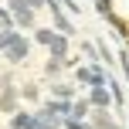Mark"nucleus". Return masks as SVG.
<instances>
[{
	"instance_id": "f257e3e1",
	"label": "nucleus",
	"mask_w": 129,
	"mask_h": 129,
	"mask_svg": "<svg viewBox=\"0 0 129 129\" xmlns=\"http://www.w3.org/2000/svg\"><path fill=\"white\" fill-rule=\"evenodd\" d=\"M0 54L7 58V64H24V61H27V54H31V41H27L24 34L17 31V38H14V41H10V44H7Z\"/></svg>"
},
{
	"instance_id": "f03ea898",
	"label": "nucleus",
	"mask_w": 129,
	"mask_h": 129,
	"mask_svg": "<svg viewBox=\"0 0 129 129\" xmlns=\"http://www.w3.org/2000/svg\"><path fill=\"white\" fill-rule=\"evenodd\" d=\"M48 10H51V24H54V31L64 34V38H71V34H75V24H71V17L61 10V4H58V0H48Z\"/></svg>"
},
{
	"instance_id": "7ed1b4c3",
	"label": "nucleus",
	"mask_w": 129,
	"mask_h": 129,
	"mask_svg": "<svg viewBox=\"0 0 129 129\" xmlns=\"http://www.w3.org/2000/svg\"><path fill=\"white\" fill-rule=\"evenodd\" d=\"M17 102H20V92H17V85L14 82H7V85H0V112H17Z\"/></svg>"
},
{
	"instance_id": "20e7f679",
	"label": "nucleus",
	"mask_w": 129,
	"mask_h": 129,
	"mask_svg": "<svg viewBox=\"0 0 129 129\" xmlns=\"http://www.w3.org/2000/svg\"><path fill=\"white\" fill-rule=\"evenodd\" d=\"M85 102H88L92 109H112V95H109V88H105V82L102 85H92Z\"/></svg>"
},
{
	"instance_id": "39448f33",
	"label": "nucleus",
	"mask_w": 129,
	"mask_h": 129,
	"mask_svg": "<svg viewBox=\"0 0 129 129\" xmlns=\"http://www.w3.org/2000/svg\"><path fill=\"white\" fill-rule=\"evenodd\" d=\"M68 38H64V34H58L54 31L51 34V41H48V51H51V58H68Z\"/></svg>"
},
{
	"instance_id": "423d86ee",
	"label": "nucleus",
	"mask_w": 129,
	"mask_h": 129,
	"mask_svg": "<svg viewBox=\"0 0 129 129\" xmlns=\"http://www.w3.org/2000/svg\"><path fill=\"white\" fill-rule=\"evenodd\" d=\"M31 122H34V112L17 109V112L10 116V129H31Z\"/></svg>"
},
{
	"instance_id": "0eeeda50",
	"label": "nucleus",
	"mask_w": 129,
	"mask_h": 129,
	"mask_svg": "<svg viewBox=\"0 0 129 129\" xmlns=\"http://www.w3.org/2000/svg\"><path fill=\"white\" fill-rule=\"evenodd\" d=\"M75 92H78V88H75V85H68V82H54V85H51V95H54V99H64V102H71Z\"/></svg>"
},
{
	"instance_id": "6e6552de",
	"label": "nucleus",
	"mask_w": 129,
	"mask_h": 129,
	"mask_svg": "<svg viewBox=\"0 0 129 129\" xmlns=\"http://www.w3.org/2000/svg\"><path fill=\"white\" fill-rule=\"evenodd\" d=\"M105 20H109L112 27H116V34H119V38H129V20H122V17H116V10H112V14H109V17H105Z\"/></svg>"
},
{
	"instance_id": "1a4fd4ad",
	"label": "nucleus",
	"mask_w": 129,
	"mask_h": 129,
	"mask_svg": "<svg viewBox=\"0 0 129 129\" xmlns=\"http://www.w3.org/2000/svg\"><path fill=\"white\" fill-rule=\"evenodd\" d=\"M61 71H64V58H48V64H44V75L58 78Z\"/></svg>"
},
{
	"instance_id": "9d476101",
	"label": "nucleus",
	"mask_w": 129,
	"mask_h": 129,
	"mask_svg": "<svg viewBox=\"0 0 129 129\" xmlns=\"http://www.w3.org/2000/svg\"><path fill=\"white\" fill-rule=\"evenodd\" d=\"M88 112H92V105L85 102V99H75V102H71V116H78V119H88Z\"/></svg>"
},
{
	"instance_id": "9b49d317",
	"label": "nucleus",
	"mask_w": 129,
	"mask_h": 129,
	"mask_svg": "<svg viewBox=\"0 0 129 129\" xmlns=\"http://www.w3.org/2000/svg\"><path fill=\"white\" fill-rule=\"evenodd\" d=\"M20 99H27V102H38V95H41V92H38V85H20Z\"/></svg>"
},
{
	"instance_id": "f8f14e48",
	"label": "nucleus",
	"mask_w": 129,
	"mask_h": 129,
	"mask_svg": "<svg viewBox=\"0 0 129 129\" xmlns=\"http://www.w3.org/2000/svg\"><path fill=\"white\" fill-rule=\"evenodd\" d=\"M51 34H54L51 27H34V41H38V44H44V48H48V41H51Z\"/></svg>"
},
{
	"instance_id": "ddd939ff",
	"label": "nucleus",
	"mask_w": 129,
	"mask_h": 129,
	"mask_svg": "<svg viewBox=\"0 0 129 129\" xmlns=\"http://www.w3.org/2000/svg\"><path fill=\"white\" fill-rule=\"evenodd\" d=\"M14 27V17H10V10H7V7H0V31H10ZM14 31H17V27H14Z\"/></svg>"
},
{
	"instance_id": "4468645a",
	"label": "nucleus",
	"mask_w": 129,
	"mask_h": 129,
	"mask_svg": "<svg viewBox=\"0 0 129 129\" xmlns=\"http://www.w3.org/2000/svg\"><path fill=\"white\" fill-rule=\"evenodd\" d=\"M58 4H64V10H68V14H78V10H82L78 0H58Z\"/></svg>"
},
{
	"instance_id": "2eb2a0df",
	"label": "nucleus",
	"mask_w": 129,
	"mask_h": 129,
	"mask_svg": "<svg viewBox=\"0 0 129 129\" xmlns=\"http://www.w3.org/2000/svg\"><path fill=\"white\" fill-rule=\"evenodd\" d=\"M27 7H31V10H34V14H38V10H41V7H48V0H27Z\"/></svg>"
},
{
	"instance_id": "dca6fc26",
	"label": "nucleus",
	"mask_w": 129,
	"mask_h": 129,
	"mask_svg": "<svg viewBox=\"0 0 129 129\" xmlns=\"http://www.w3.org/2000/svg\"><path fill=\"white\" fill-rule=\"evenodd\" d=\"M102 129H122V126H119V122H112V119H109V122H105Z\"/></svg>"
}]
</instances>
